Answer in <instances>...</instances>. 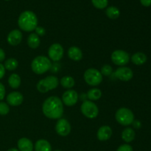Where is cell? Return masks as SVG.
Here are the masks:
<instances>
[{
  "label": "cell",
  "instance_id": "obj_1",
  "mask_svg": "<svg viewBox=\"0 0 151 151\" xmlns=\"http://www.w3.org/2000/svg\"><path fill=\"white\" fill-rule=\"evenodd\" d=\"M63 103L61 99L56 96H51L44 100L42 111L46 117L51 119H59L63 114Z\"/></svg>",
  "mask_w": 151,
  "mask_h": 151
},
{
  "label": "cell",
  "instance_id": "obj_31",
  "mask_svg": "<svg viewBox=\"0 0 151 151\" xmlns=\"http://www.w3.org/2000/svg\"><path fill=\"white\" fill-rule=\"evenodd\" d=\"M116 151H133V147L128 144H124L119 146Z\"/></svg>",
  "mask_w": 151,
  "mask_h": 151
},
{
  "label": "cell",
  "instance_id": "obj_27",
  "mask_svg": "<svg viewBox=\"0 0 151 151\" xmlns=\"http://www.w3.org/2000/svg\"><path fill=\"white\" fill-rule=\"evenodd\" d=\"M91 3L96 8L104 9L108 6L109 1L108 0H91Z\"/></svg>",
  "mask_w": 151,
  "mask_h": 151
},
{
  "label": "cell",
  "instance_id": "obj_18",
  "mask_svg": "<svg viewBox=\"0 0 151 151\" xmlns=\"http://www.w3.org/2000/svg\"><path fill=\"white\" fill-rule=\"evenodd\" d=\"M131 61L133 63H134L137 66H141V65L145 64L147 61V55L145 53L141 52H136L131 56Z\"/></svg>",
  "mask_w": 151,
  "mask_h": 151
},
{
  "label": "cell",
  "instance_id": "obj_17",
  "mask_svg": "<svg viewBox=\"0 0 151 151\" xmlns=\"http://www.w3.org/2000/svg\"><path fill=\"white\" fill-rule=\"evenodd\" d=\"M68 56L71 60L79 61L83 58L82 50L79 47L72 46L68 50Z\"/></svg>",
  "mask_w": 151,
  "mask_h": 151
},
{
  "label": "cell",
  "instance_id": "obj_12",
  "mask_svg": "<svg viewBox=\"0 0 151 151\" xmlns=\"http://www.w3.org/2000/svg\"><path fill=\"white\" fill-rule=\"evenodd\" d=\"M115 77L119 81L127 82L132 79L134 77V72L131 68L127 66H121L118 68L115 72Z\"/></svg>",
  "mask_w": 151,
  "mask_h": 151
},
{
  "label": "cell",
  "instance_id": "obj_3",
  "mask_svg": "<svg viewBox=\"0 0 151 151\" xmlns=\"http://www.w3.org/2000/svg\"><path fill=\"white\" fill-rule=\"evenodd\" d=\"M52 67V62L49 58L44 55L35 57L31 63V69L34 73L42 75L48 72Z\"/></svg>",
  "mask_w": 151,
  "mask_h": 151
},
{
  "label": "cell",
  "instance_id": "obj_32",
  "mask_svg": "<svg viewBox=\"0 0 151 151\" xmlns=\"http://www.w3.org/2000/svg\"><path fill=\"white\" fill-rule=\"evenodd\" d=\"M5 96V88L1 83H0V101L4 98Z\"/></svg>",
  "mask_w": 151,
  "mask_h": 151
},
{
  "label": "cell",
  "instance_id": "obj_34",
  "mask_svg": "<svg viewBox=\"0 0 151 151\" xmlns=\"http://www.w3.org/2000/svg\"><path fill=\"white\" fill-rule=\"evenodd\" d=\"M4 75H5V68L4 65L0 63V80L2 79Z\"/></svg>",
  "mask_w": 151,
  "mask_h": 151
},
{
  "label": "cell",
  "instance_id": "obj_15",
  "mask_svg": "<svg viewBox=\"0 0 151 151\" xmlns=\"http://www.w3.org/2000/svg\"><path fill=\"white\" fill-rule=\"evenodd\" d=\"M112 129L109 125H103L100 127L98 129L97 133V139L101 142L107 141L112 136Z\"/></svg>",
  "mask_w": 151,
  "mask_h": 151
},
{
  "label": "cell",
  "instance_id": "obj_37",
  "mask_svg": "<svg viewBox=\"0 0 151 151\" xmlns=\"http://www.w3.org/2000/svg\"><path fill=\"white\" fill-rule=\"evenodd\" d=\"M7 151H19V150H17V149H16V148H10V149H9V150H7Z\"/></svg>",
  "mask_w": 151,
  "mask_h": 151
},
{
  "label": "cell",
  "instance_id": "obj_25",
  "mask_svg": "<svg viewBox=\"0 0 151 151\" xmlns=\"http://www.w3.org/2000/svg\"><path fill=\"white\" fill-rule=\"evenodd\" d=\"M106 13L109 19H113V20L118 19L120 16L119 10L116 7H114V6H111V7H108L106 9Z\"/></svg>",
  "mask_w": 151,
  "mask_h": 151
},
{
  "label": "cell",
  "instance_id": "obj_38",
  "mask_svg": "<svg viewBox=\"0 0 151 151\" xmlns=\"http://www.w3.org/2000/svg\"><path fill=\"white\" fill-rule=\"evenodd\" d=\"M54 151H62V150H54Z\"/></svg>",
  "mask_w": 151,
  "mask_h": 151
},
{
  "label": "cell",
  "instance_id": "obj_11",
  "mask_svg": "<svg viewBox=\"0 0 151 151\" xmlns=\"http://www.w3.org/2000/svg\"><path fill=\"white\" fill-rule=\"evenodd\" d=\"M78 94L76 91L73 89H68L65 91L62 95V102L65 106H73L78 103Z\"/></svg>",
  "mask_w": 151,
  "mask_h": 151
},
{
  "label": "cell",
  "instance_id": "obj_36",
  "mask_svg": "<svg viewBox=\"0 0 151 151\" xmlns=\"http://www.w3.org/2000/svg\"><path fill=\"white\" fill-rule=\"evenodd\" d=\"M5 59V52L1 48H0V63Z\"/></svg>",
  "mask_w": 151,
  "mask_h": 151
},
{
  "label": "cell",
  "instance_id": "obj_26",
  "mask_svg": "<svg viewBox=\"0 0 151 151\" xmlns=\"http://www.w3.org/2000/svg\"><path fill=\"white\" fill-rule=\"evenodd\" d=\"M18 66H19V62L14 58H10L7 59L4 64L5 69L8 71H14L15 69H17Z\"/></svg>",
  "mask_w": 151,
  "mask_h": 151
},
{
  "label": "cell",
  "instance_id": "obj_14",
  "mask_svg": "<svg viewBox=\"0 0 151 151\" xmlns=\"http://www.w3.org/2000/svg\"><path fill=\"white\" fill-rule=\"evenodd\" d=\"M7 41L10 45L17 46L22 42V33L19 29H13L10 31L7 37Z\"/></svg>",
  "mask_w": 151,
  "mask_h": 151
},
{
  "label": "cell",
  "instance_id": "obj_29",
  "mask_svg": "<svg viewBox=\"0 0 151 151\" xmlns=\"http://www.w3.org/2000/svg\"><path fill=\"white\" fill-rule=\"evenodd\" d=\"M10 111V107L7 103H4V102L0 101V115L4 116L7 115Z\"/></svg>",
  "mask_w": 151,
  "mask_h": 151
},
{
  "label": "cell",
  "instance_id": "obj_6",
  "mask_svg": "<svg viewBox=\"0 0 151 151\" xmlns=\"http://www.w3.org/2000/svg\"><path fill=\"white\" fill-rule=\"evenodd\" d=\"M83 78L85 82L91 86H97L103 81V75L98 69L94 68H90L86 70Z\"/></svg>",
  "mask_w": 151,
  "mask_h": 151
},
{
  "label": "cell",
  "instance_id": "obj_4",
  "mask_svg": "<svg viewBox=\"0 0 151 151\" xmlns=\"http://www.w3.org/2000/svg\"><path fill=\"white\" fill-rule=\"evenodd\" d=\"M59 80L55 76H48L44 79L40 80L36 85L37 90L40 93H47L51 90L55 89L59 84Z\"/></svg>",
  "mask_w": 151,
  "mask_h": 151
},
{
  "label": "cell",
  "instance_id": "obj_21",
  "mask_svg": "<svg viewBox=\"0 0 151 151\" xmlns=\"http://www.w3.org/2000/svg\"><path fill=\"white\" fill-rule=\"evenodd\" d=\"M40 44H41V40L38 35L35 33L29 34L27 38V44L29 48L35 50L39 47Z\"/></svg>",
  "mask_w": 151,
  "mask_h": 151
},
{
  "label": "cell",
  "instance_id": "obj_10",
  "mask_svg": "<svg viewBox=\"0 0 151 151\" xmlns=\"http://www.w3.org/2000/svg\"><path fill=\"white\" fill-rule=\"evenodd\" d=\"M71 125L67 119L60 118L58 120L55 125V131L60 137H66L71 132Z\"/></svg>",
  "mask_w": 151,
  "mask_h": 151
},
{
  "label": "cell",
  "instance_id": "obj_23",
  "mask_svg": "<svg viewBox=\"0 0 151 151\" xmlns=\"http://www.w3.org/2000/svg\"><path fill=\"white\" fill-rule=\"evenodd\" d=\"M60 83L64 88H66V89H71V88H73L74 86H75V79H74L72 77L66 75V76L63 77V78L60 79Z\"/></svg>",
  "mask_w": 151,
  "mask_h": 151
},
{
  "label": "cell",
  "instance_id": "obj_7",
  "mask_svg": "<svg viewBox=\"0 0 151 151\" xmlns=\"http://www.w3.org/2000/svg\"><path fill=\"white\" fill-rule=\"evenodd\" d=\"M81 113L88 119H94L98 116L99 109L97 105L91 100H85L81 107Z\"/></svg>",
  "mask_w": 151,
  "mask_h": 151
},
{
  "label": "cell",
  "instance_id": "obj_8",
  "mask_svg": "<svg viewBox=\"0 0 151 151\" xmlns=\"http://www.w3.org/2000/svg\"><path fill=\"white\" fill-rule=\"evenodd\" d=\"M111 58L115 65L125 66V65L128 63L131 58H130L129 54L125 50H116L112 52Z\"/></svg>",
  "mask_w": 151,
  "mask_h": 151
},
{
  "label": "cell",
  "instance_id": "obj_9",
  "mask_svg": "<svg viewBox=\"0 0 151 151\" xmlns=\"http://www.w3.org/2000/svg\"><path fill=\"white\" fill-rule=\"evenodd\" d=\"M64 50L61 44L58 43H55L52 44L48 50V55L50 60L54 62L60 61L63 57Z\"/></svg>",
  "mask_w": 151,
  "mask_h": 151
},
{
  "label": "cell",
  "instance_id": "obj_16",
  "mask_svg": "<svg viewBox=\"0 0 151 151\" xmlns=\"http://www.w3.org/2000/svg\"><path fill=\"white\" fill-rule=\"evenodd\" d=\"M18 148L20 151H32L34 148L33 143L26 137L21 138L17 143Z\"/></svg>",
  "mask_w": 151,
  "mask_h": 151
},
{
  "label": "cell",
  "instance_id": "obj_2",
  "mask_svg": "<svg viewBox=\"0 0 151 151\" xmlns=\"http://www.w3.org/2000/svg\"><path fill=\"white\" fill-rule=\"evenodd\" d=\"M19 28L24 32H32L38 26V19L35 13L30 10L22 12L18 19Z\"/></svg>",
  "mask_w": 151,
  "mask_h": 151
},
{
  "label": "cell",
  "instance_id": "obj_33",
  "mask_svg": "<svg viewBox=\"0 0 151 151\" xmlns=\"http://www.w3.org/2000/svg\"><path fill=\"white\" fill-rule=\"evenodd\" d=\"M131 125H132L133 127H134V128H136V129H139L142 127V123L139 120H135V119H134V122H132Z\"/></svg>",
  "mask_w": 151,
  "mask_h": 151
},
{
  "label": "cell",
  "instance_id": "obj_39",
  "mask_svg": "<svg viewBox=\"0 0 151 151\" xmlns=\"http://www.w3.org/2000/svg\"><path fill=\"white\" fill-rule=\"evenodd\" d=\"M5 1H10V0H5Z\"/></svg>",
  "mask_w": 151,
  "mask_h": 151
},
{
  "label": "cell",
  "instance_id": "obj_28",
  "mask_svg": "<svg viewBox=\"0 0 151 151\" xmlns=\"http://www.w3.org/2000/svg\"><path fill=\"white\" fill-rule=\"evenodd\" d=\"M112 72H113V68L109 64H105L104 66H102L101 69H100V73L103 76H110Z\"/></svg>",
  "mask_w": 151,
  "mask_h": 151
},
{
  "label": "cell",
  "instance_id": "obj_24",
  "mask_svg": "<svg viewBox=\"0 0 151 151\" xmlns=\"http://www.w3.org/2000/svg\"><path fill=\"white\" fill-rule=\"evenodd\" d=\"M87 97L91 101H96L101 98L102 97V91L99 88H91L88 90L87 92Z\"/></svg>",
  "mask_w": 151,
  "mask_h": 151
},
{
  "label": "cell",
  "instance_id": "obj_35",
  "mask_svg": "<svg viewBox=\"0 0 151 151\" xmlns=\"http://www.w3.org/2000/svg\"><path fill=\"white\" fill-rule=\"evenodd\" d=\"M140 2L144 7H150L151 5V0H140Z\"/></svg>",
  "mask_w": 151,
  "mask_h": 151
},
{
  "label": "cell",
  "instance_id": "obj_20",
  "mask_svg": "<svg viewBox=\"0 0 151 151\" xmlns=\"http://www.w3.org/2000/svg\"><path fill=\"white\" fill-rule=\"evenodd\" d=\"M135 131L131 128H126L122 131V139L125 142L130 143L135 139Z\"/></svg>",
  "mask_w": 151,
  "mask_h": 151
},
{
  "label": "cell",
  "instance_id": "obj_22",
  "mask_svg": "<svg viewBox=\"0 0 151 151\" xmlns=\"http://www.w3.org/2000/svg\"><path fill=\"white\" fill-rule=\"evenodd\" d=\"M21 82H22V80H21L20 76L16 73L10 75V76L8 78L9 86L13 89H16V88H19L21 85Z\"/></svg>",
  "mask_w": 151,
  "mask_h": 151
},
{
  "label": "cell",
  "instance_id": "obj_30",
  "mask_svg": "<svg viewBox=\"0 0 151 151\" xmlns=\"http://www.w3.org/2000/svg\"><path fill=\"white\" fill-rule=\"evenodd\" d=\"M35 33L38 35V36H44L46 33L45 28L41 26H37V27L35 29Z\"/></svg>",
  "mask_w": 151,
  "mask_h": 151
},
{
  "label": "cell",
  "instance_id": "obj_19",
  "mask_svg": "<svg viewBox=\"0 0 151 151\" xmlns=\"http://www.w3.org/2000/svg\"><path fill=\"white\" fill-rule=\"evenodd\" d=\"M35 151H52V146L50 143L46 139H38L35 144Z\"/></svg>",
  "mask_w": 151,
  "mask_h": 151
},
{
  "label": "cell",
  "instance_id": "obj_5",
  "mask_svg": "<svg viewBox=\"0 0 151 151\" xmlns=\"http://www.w3.org/2000/svg\"><path fill=\"white\" fill-rule=\"evenodd\" d=\"M116 122L123 126L131 125L134 120V114L131 109L128 108H120L115 114Z\"/></svg>",
  "mask_w": 151,
  "mask_h": 151
},
{
  "label": "cell",
  "instance_id": "obj_13",
  "mask_svg": "<svg viewBox=\"0 0 151 151\" xmlns=\"http://www.w3.org/2000/svg\"><path fill=\"white\" fill-rule=\"evenodd\" d=\"M23 101L24 97L19 91H13L7 96V102L9 106H19Z\"/></svg>",
  "mask_w": 151,
  "mask_h": 151
}]
</instances>
